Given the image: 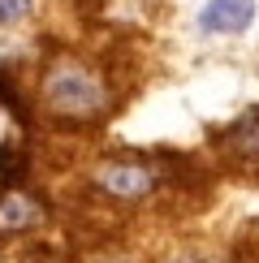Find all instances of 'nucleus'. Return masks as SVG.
<instances>
[{
	"mask_svg": "<svg viewBox=\"0 0 259 263\" xmlns=\"http://www.w3.org/2000/svg\"><path fill=\"white\" fill-rule=\"evenodd\" d=\"M26 13H30V0H0V22L5 26L9 22H22Z\"/></svg>",
	"mask_w": 259,
	"mask_h": 263,
	"instance_id": "obj_5",
	"label": "nucleus"
},
{
	"mask_svg": "<svg viewBox=\"0 0 259 263\" xmlns=\"http://www.w3.org/2000/svg\"><path fill=\"white\" fill-rule=\"evenodd\" d=\"M156 173L147 164H104L100 168V190H108L113 199H147Z\"/></svg>",
	"mask_w": 259,
	"mask_h": 263,
	"instance_id": "obj_2",
	"label": "nucleus"
},
{
	"mask_svg": "<svg viewBox=\"0 0 259 263\" xmlns=\"http://www.w3.org/2000/svg\"><path fill=\"white\" fill-rule=\"evenodd\" d=\"M43 207L35 199H26L22 190H5L0 194V233H17V229H30L39 224Z\"/></svg>",
	"mask_w": 259,
	"mask_h": 263,
	"instance_id": "obj_4",
	"label": "nucleus"
},
{
	"mask_svg": "<svg viewBox=\"0 0 259 263\" xmlns=\"http://www.w3.org/2000/svg\"><path fill=\"white\" fill-rule=\"evenodd\" d=\"M255 17V5L251 0H212L203 9V30H220V35H233V30H246Z\"/></svg>",
	"mask_w": 259,
	"mask_h": 263,
	"instance_id": "obj_3",
	"label": "nucleus"
},
{
	"mask_svg": "<svg viewBox=\"0 0 259 263\" xmlns=\"http://www.w3.org/2000/svg\"><path fill=\"white\" fill-rule=\"evenodd\" d=\"M43 100H48V108H57L65 117H95L108 104L104 86L82 65H52L48 78H43Z\"/></svg>",
	"mask_w": 259,
	"mask_h": 263,
	"instance_id": "obj_1",
	"label": "nucleus"
}]
</instances>
